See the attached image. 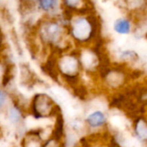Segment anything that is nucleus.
<instances>
[{
    "mask_svg": "<svg viewBox=\"0 0 147 147\" xmlns=\"http://www.w3.org/2000/svg\"><path fill=\"white\" fill-rule=\"evenodd\" d=\"M66 31L70 40L80 47H87L98 43L101 24L93 11L84 14H72L66 22Z\"/></svg>",
    "mask_w": 147,
    "mask_h": 147,
    "instance_id": "1",
    "label": "nucleus"
},
{
    "mask_svg": "<svg viewBox=\"0 0 147 147\" xmlns=\"http://www.w3.org/2000/svg\"><path fill=\"white\" fill-rule=\"evenodd\" d=\"M37 35L46 46L62 51V45L69 39L65 22L58 16H46L37 27ZM70 40V39H69Z\"/></svg>",
    "mask_w": 147,
    "mask_h": 147,
    "instance_id": "2",
    "label": "nucleus"
},
{
    "mask_svg": "<svg viewBox=\"0 0 147 147\" xmlns=\"http://www.w3.org/2000/svg\"><path fill=\"white\" fill-rule=\"evenodd\" d=\"M81 66L78 53L65 52L64 53H60L58 55L57 70L61 72L64 78L78 76Z\"/></svg>",
    "mask_w": 147,
    "mask_h": 147,
    "instance_id": "3",
    "label": "nucleus"
},
{
    "mask_svg": "<svg viewBox=\"0 0 147 147\" xmlns=\"http://www.w3.org/2000/svg\"><path fill=\"white\" fill-rule=\"evenodd\" d=\"M33 113L35 117H48L56 109L52 98L47 94H38L34 96L32 104Z\"/></svg>",
    "mask_w": 147,
    "mask_h": 147,
    "instance_id": "4",
    "label": "nucleus"
},
{
    "mask_svg": "<svg viewBox=\"0 0 147 147\" xmlns=\"http://www.w3.org/2000/svg\"><path fill=\"white\" fill-rule=\"evenodd\" d=\"M60 8L71 14H84L94 11L92 0H60Z\"/></svg>",
    "mask_w": 147,
    "mask_h": 147,
    "instance_id": "5",
    "label": "nucleus"
},
{
    "mask_svg": "<svg viewBox=\"0 0 147 147\" xmlns=\"http://www.w3.org/2000/svg\"><path fill=\"white\" fill-rule=\"evenodd\" d=\"M38 9L47 16H55L60 9V0H36Z\"/></svg>",
    "mask_w": 147,
    "mask_h": 147,
    "instance_id": "6",
    "label": "nucleus"
},
{
    "mask_svg": "<svg viewBox=\"0 0 147 147\" xmlns=\"http://www.w3.org/2000/svg\"><path fill=\"white\" fill-rule=\"evenodd\" d=\"M114 31L120 35H127L133 31V23L127 17L121 16L117 18L113 23Z\"/></svg>",
    "mask_w": 147,
    "mask_h": 147,
    "instance_id": "7",
    "label": "nucleus"
},
{
    "mask_svg": "<svg viewBox=\"0 0 147 147\" xmlns=\"http://www.w3.org/2000/svg\"><path fill=\"white\" fill-rule=\"evenodd\" d=\"M86 122L92 128L100 127L106 123V116L102 111H95L87 116Z\"/></svg>",
    "mask_w": 147,
    "mask_h": 147,
    "instance_id": "8",
    "label": "nucleus"
},
{
    "mask_svg": "<svg viewBox=\"0 0 147 147\" xmlns=\"http://www.w3.org/2000/svg\"><path fill=\"white\" fill-rule=\"evenodd\" d=\"M135 134L138 138L145 141L147 138V124L144 118H140L135 122Z\"/></svg>",
    "mask_w": 147,
    "mask_h": 147,
    "instance_id": "9",
    "label": "nucleus"
},
{
    "mask_svg": "<svg viewBox=\"0 0 147 147\" xmlns=\"http://www.w3.org/2000/svg\"><path fill=\"white\" fill-rule=\"evenodd\" d=\"M40 138L38 137V135H34V134H30L29 139L27 140L25 139L22 143H23V147H40V145L39 143L40 141Z\"/></svg>",
    "mask_w": 147,
    "mask_h": 147,
    "instance_id": "10",
    "label": "nucleus"
},
{
    "mask_svg": "<svg viewBox=\"0 0 147 147\" xmlns=\"http://www.w3.org/2000/svg\"><path fill=\"white\" fill-rule=\"evenodd\" d=\"M21 118H22L21 111L16 107H12L9 111V119L12 122L16 123V122L20 121Z\"/></svg>",
    "mask_w": 147,
    "mask_h": 147,
    "instance_id": "11",
    "label": "nucleus"
},
{
    "mask_svg": "<svg viewBox=\"0 0 147 147\" xmlns=\"http://www.w3.org/2000/svg\"><path fill=\"white\" fill-rule=\"evenodd\" d=\"M42 147H62L60 143H59V140L52 138L48 140H47L45 142V144L43 145Z\"/></svg>",
    "mask_w": 147,
    "mask_h": 147,
    "instance_id": "12",
    "label": "nucleus"
},
{
    "mask_svg": "<svg viewBox=\"0 0 147 147\" xmlns=\"http://www.w3.org/2000/svg\"><path fill=\"white\" fill-rule=\"evenodd\" d=\"M6 101H7V94L3 90H0V109L5 104Z\"/></svg>",
    "mask_w": 147,
    "mask_h": 147,
    "instance_id": "13",
    "label": "nucleus"
},
{
    "mask_svg": "<svg viewBox=\"0 0 147 147\" xmlns=\"http://www.w3.org/2000/svg\"><path fill=\"white\" fill-rule=\"evenodd\" d=\"M4 41H5V38H4V34L3 31L0 26V51L4 47Z\"/></svg>",
    "mask_w": 147,
    "mask_h": 147,
    "instance_id": "14",
    "label": "nucleus"
}]
</instances>
